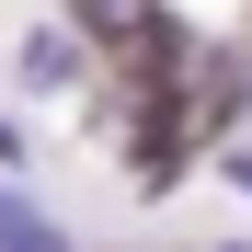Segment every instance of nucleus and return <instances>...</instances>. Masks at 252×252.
<instances>
[{"instance_id":"20e7f679","label":"nucleus","mask_w":252,"mask_h":252,"mask_svg":"<svg viewBox=\"0 0 252 252\" xmlns=\"http://www.w3.org/2000/svg\"><path fill=\"white\" fill-rule=\"evenodd\" d=\"M23 149H34V138H23V126H12V115H0V160H23Z\"/></svg>"},{"instance_id":"39448f33","label":"nucleus","mask_w":252,"mask_h":252,"mask_svg":"<svg viewBox=\"0 0 252 252\" xmlns=\"http://www.w3.org/2000/svg\"><path fill=\"white\" fill-rule=\"evenodd\" d=\"M229 184H241V195H252V149H241V160H229Z\"/></svg>"},{"instance_id":"f257e3e1","label":"nucleus","mask_w":252,"mask_h":252,"mask_svg":"<svg viewBox=\"0 0 252 252\" xmlns=\"http://www.w3.org/2000/svg\"><path fill=\"white\" fill-rule=\"evenodd\" d=\"M12 69H23V92H69L80 80V23H34Z\"/></svg>"},{"instance_id":"7ed1b4c3","label":"nucleus","mask_w":252,"mask_h":252,"mask_svg":"<svg viewBox=\"0 0 252 252\" xmlns=\"http://www.w3.org/2000/svg\"><path fill=\"white\" fill-rule=\"evenodd\" d=\"M69 12H80V34H115V46H126V23H138V0H69Z\"/></svg>"},{"instance_id":"f03ea898","label":"nucleus","mask_w":252,"mask_h":252,"mask_svg":"<svg viewBox=\"0 0 252 252\" xmlns=\"http://www.w3.org/2000/svg\"><path fill=\"white\" fill-rule=\"evenodd\" d=\"M0 252H80V241H69V229H58L23 184H0Z\"/></svg>"}]
</instances>
